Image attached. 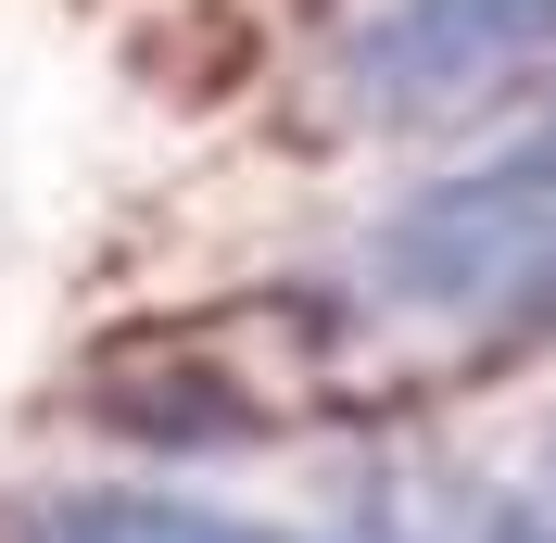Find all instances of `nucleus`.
I'll list each match as a JSON object with an SVG mask.
<instances>
[{"mask_svg": "<svg viewBox=\"0 0 556 543\" xmlns=\"http://www.w3.org/2000/svg\"><path fill=\"white\" fill-rule=\"evenodd\" d=\"M13 543H316V531L228 518V506H190V493H51V506L13 518Z\"/></svg>", "mask_w": 556, "mask_h": 543, "instance_id": "obj_3", "label": "nucleus"}, {"mask_svg": "<svg viewBox=\"0 0 556 543\" xmlns=\"http://www.w3.org/2000/svg\"><path fill=\"white\" fill-rule=\"evenodd\" d=\"M367 278L405 316H556V114L493 165L417 190L367 240Z\"/></svg>", "mask_w": 556, "mask_h": 543, "instance_id": "obj_1", "label": "nucleus"}, {"mask_svg": "<svg viewBox=\"0 0 556 543\" xmlns=\"http://www.w3.org/2000/svg\"><path fill=\"white\" fill-rule=\"evenodd\" d=\"M556 64V0H380L342 51V102L367 127H455Z\"/></svg>", "mask_w": 556, "mask_h": 543, "instance_id": "obj_2", "label": "nucleus"}]
</instances>
